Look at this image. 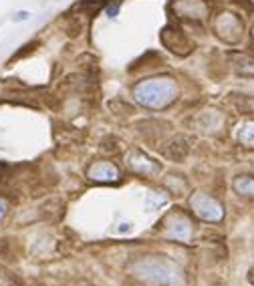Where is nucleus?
Instances as JSON below:
<instances>
[{"label":"nucleus","instance_id":"obj_1","mask_svg":"<svg viewBox=\"0 0 254 286\" xmlns=\"http://www.w3.org/2000/svg\"><path fill=\"white\" fill-rule=\"evenodd\" d=\"M131 274L151 286H186L182 268L166 256H147L131 266Z\"/></svg>","mask_w":254,"mask_h":286},{"label":"nucleus","instance_id":"obj_2","mask_svg":"<svg viewBox=\"0 0 254 286\" xmlns=\"http://www.w3.org/2000/svg\"><path fill=\"white\" fill-rule=\"evenodd\" d=\"M133 97L141 107L147 109H164L168 107L176 97H178V85L170 77H155L141 81L135 91Z\"/></svg>","mask_w":254,"mask_h":286},{"label":"nucleus","instance_id":"obj_3","mask_svg":"<svg viewBox=\"0 0 254 286\" xmlns=\"http://www.w3.org/2000/svg\"><path fill=\"white\" fill-rule=\"evenodd\" d=\"M190 206H192L194 214L204 222L218 224V222H222V218H224V208H222V204L204 192H196L192 198H190Z\"/></svg>","mask_w":254,"mask_h":286},{"label":"nucleus","instance_id":"obj_4","mask_svg":"<svg viewBox=\"0 0 254 286\" xmlns=\"http://www.w3.org/2000/svg\"><path fill=\"white\" fill-rule=\"evenodd\" d=\"M166 238L176 240V242H190L194 236V226L184 214H172L166 222Z\"/></svg>","mask_w":254,"mask_h":286},{"label":"nucleus","instance_id":"obj_5","mask_svg":"<svg viewBox=\"0 0 254 286\" xmlns=\"http://www.w3.org/2000/svg\"><path fill=\"white\" fill-rule=\"evenodd\" d=\"M216 30L226 43H238L242 37V24L234 14H222L216 22Z\"/></svg>","mask_w":254,"mask_h":286},{"label":"nucleus","instance_id":"obj_6","mask_svg":"<svg viewBox=\"0 0 254 286\" xmlns=\"http://www.w3.org/2000/svg\"><path fill=\"white\" fill-rule=\"evenodd\" d=\"M89 179L93 181H99V183H111V181H117L119 179V170L111 164V162H97L93 164L87 172Z\"/></svg>","mask_w":254,"mask_h":286},{"label":"nucleus","instance_id":"obj_7","mask_svg":"<svg viewBox=\"0 0 254 286\" xmlns=\"http://www.w3.org/2000/svg\"><path fill=\"white\" fill-rule=\"evenodd\" d=\"M129 166L135 173L139 175H155V173H160V164H155L153 160H149L147 155H143L141 151H131L129 153Z\"/></svg>","mask_w":254,"mask_h":286},{"label":"nucleus","instance_id":"obj_8","mask_svg":"<svg viewBox=\"0 0 254 286\" xmlns=\"http://www.w3.org/2000/svg\"><path fill=\"white\" fill-rule=\"evenodd\" d=\"M234 192L242 198H254V177L250 175H240L234 179Z\"/></svg>","mask_w":254,"mask_h":286},{"label":"nucleus","instance_id":"obj_9","mask_svg":"<svg viewBox=\"0 0 254 286\" xmlns=\"http://www.w3.org/2000/svg\"><path fill=\"white\" fill-rule=\"evenodd\" d=\"M236 137H238V141H240L242 145L254 149V121L242 123L240 129H238V133H236Z\"/></svg>","mask_w":254,"mask_h":286},{"label":"nucleus","instance_id":"obj_10","mask_svg":"<svg viewBox=\"0 0 254 286\" xmlns=\"http://www.w3.org/2000/svg\"><path fill=\"white\" fill-rule=\"evenodd\" d=\"M168 204V198L166 196H162L160 192H149L147 196H145V208L149 210V212H153V210H160L162 206H166Z\"/></svg>","mask_w":254,"mask_h":286},{"label":"nucleus","instance_id":"obj_11","mask_svg":"<svg viewBox=\"0 0 254 286\" xmlns=\"http://www.w3.org/2000/svg\"><path fill=\"white\" fill-rule=\"evenodd\" d=\"M0 286H16V282L12 280V276L4 270H0Z\"/></svg>","mask_w":254,"mask_h":286},{"label":"nucleus","instance_id":"obj_12","mask_svg":"<svg viewBox=\"0 0 254 286\" xmlns=\"http://www.w3.org/2000/svg\"><path fill=\"white\" fill-rule=\"evenodd\" d=\"M30 18V12L28 10H16L14 14H12V22H24V20H28Z\"/></svg>","mask_w":254,"mask_h":286},{"label":"nucleus","instance_id":"obj_13","mask_svg":"<svg viewBox=\"0 0 254 286\" xmlns=\"http://www.w3.org/2000/svg\"><path fill=\"white\" fill-rule=\"evenodd\" d=\"M6 214H8V202L4 198H0V222L6 218Z\"/></svg>","mask_w":254,"mask_h":286},{"label":"nucleus","instance_id":"obj_14","mask_svg":"<svg viewBox=\"0 0 254 286\" xmlns=\"http://www.w3.org/2000/svg\"><path fill=\"white\" fill-rule=\"evenodd\" d=\"M131 222H121V226H117V232L119 234H125V232H131Z\"/></svg>","mask_w":254,"mask_h":286},{"label":"nucleus","instance_id":"obj_15","mask_svg":"<svg viewBox=\"0 0 254 286\" xmlns=\"http://www.w3.org/2000/svg\"><path fill=\"white\" fill-rule=\"evenodd\" d=\"M117 12H119V4L107 6V16H109V18H117Z\"/></svg>","mask_w":254,"mask_h":286},{"label":"nucleus","instance_id":"obj_16","mask_svg":"<svg viewBox=\"0 0 254 286\" xmlns=\"http://www.w3.org/2000/svg\"><path fill=\"white\" fill-rule=\"evenodd\" d=\"M252 37H254V30H252Z\"/></svg>","mask_w":254,"mask_h":286}]
</instances>
